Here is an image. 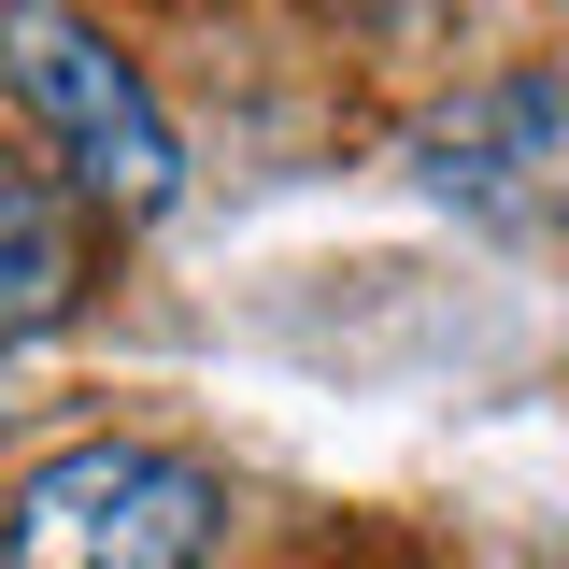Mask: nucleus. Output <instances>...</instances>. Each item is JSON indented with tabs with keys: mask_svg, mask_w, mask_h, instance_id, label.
Here are the masks:
<instances>
[{
	"mask_svg": "<svg viewBox=\"0 0 569 569\" xmlns=\"http://www.w3.org/2000/svg\"><path fill=\"white\" fill-rule=\"evenodd\" d=\"M213 470L171 441H58L29 485L0 498V569H200L213 556Z\"/></svg>",
	"mask_w": 569,
	"mask_h": 569,
	"instance_id": "obj_1",
	"label": "nucleus"
},
{
	"mask_svg": "<svg viewBox=\"0 0 569 569\" xmlns=\"http://www.w3.org/2000/svg\"><path fill=\"white\" fill-rule=\"evenodd\" d=\"M71 299H86V213L58 171H29L0 142V342H43Z\"/></svg>",
	"mask_w": 569,
	"mask_h": 569,
	"instance_id": "obj_4",
	"label": "nucleus"
},
{
	"mask_svg": "<svg viewBox=\"0 0 569 569\" xmlns=\"http://www.w3.org/2000/svg\"><path fill=\"white\" fill-rule=\"evenodd\" d=\"M0 71H14V100L43 114V142L71 157V200L86 213H129V228L171 213L186 142L142 100V71L100 43V14H71V0H0Z\"/></svg>",
	"mask_w": 569,
	"mask_h": 569,
	"instance_id": "obj_2",
	"label": "nucleus"
},
{
	"mask_svg": "<svg viewBox=\"0 0 569 569\" xmlns=\"http://www.w3.org/2000/svg\"><path fill=\"white\" fill-rule=\"evenodd\" d=\"M413 186L470 228H556L569 213V71H485L413 129Z\"/></svg>",
	"mask_w": 569,
	"mask_h": 569,
	"instance_id": "obj_3",
	"label": "nucleus"
}]
</instances>
